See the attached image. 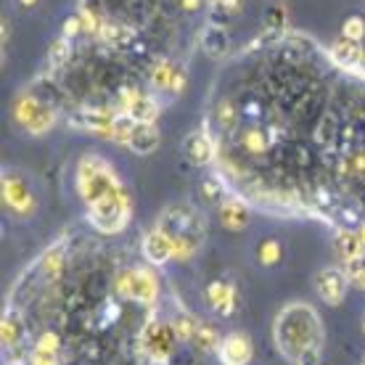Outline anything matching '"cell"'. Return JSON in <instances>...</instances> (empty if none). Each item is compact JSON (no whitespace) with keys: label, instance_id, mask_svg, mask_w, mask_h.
<instances>
[{"label":"cell","instance_id":"obj_1","mask_svg":"<svg viewBox=\"0 0 365 365\" xmlns=\"http://www.w3.org/2000/svg\"><path fill=\"white\" fill-rule=\"evenodd\" d=\"M74 182H77V193L88 210V220L93 228L101 233L125 230L133 215V199L111 162L88 151L77 159Z\"/></svg>","mask_w":365,"mask_h":365},{"label":"cell","instance_id":"obj_2","mask_svg":"<svg viewBox=\"0 0 365 365\" xmlns=\"http://www.w3.org/2000/svg\"><path fill=\"white\" fill-rule=\"evenodd\" d=\"M275 347L292 365H318L326 344V331L318 310L307 302H289L275 315Z\"/></svg>","mask_w":365,"mask_h":365},{"label":"cell","instance_id":"obj_3","mask_svg":"<svg viewBox=\"0 0 365 365\" xmlns=\"http://www.w3.org/2000/svg\"><path fill=\"white\" fill-rule=\"evenodd\" d=\"M0 193H3V204L6 210L19 220H27L37 212V196L32 191L29 180L21 173L6 170L3 180H0Z\"/></svg>","mask_w":365,"mask_h":365},{"label":"cell","instance_id":"obj_4","mask_svg":"<svg viewBox=\"0 0 365 365\" xmlns=\"http://www.w3.org/2000/svg\"><path fill=\"white\" fill-rule=\"evenodd\" d=\"M114 289L122 299H133L138 304H146V307H154L156 299H159V281H156L154 270H148V267L125 270L117 278Z\"/></svg>","mask_w":365,"mask_h":365},{"label":"cell","instance_id":"obj_5","mask_svg":"<svg viewBox=\"0 0 365 365\" xmlns=\"http://www.w3.org/2000/svg\"><path fill=\"white\" fill-rule=\"evenodd\" d=\"M14 119L32 135H46L56 125V109L32 93H24L14 101Z\"/></svg>","mask_w":365,"mask_h":365},{"label":"cell","instance_id":"obj_6","mask_svg":"<svg viewBox=\"0 0 365 365\" xmlns=\"http://www.w3.org/2000/svg\"><path fill=\"white\" fill-rule=\"evenodd\" d=\"M140 349L146 352L154 363L165 365L173 355L175 344H178V336H175L173 326H170V320H159V318H148L146 326L140 329Z\"/></svg>","mask_w":365,"mask_h":365},{"label":"cell","instance_id":"obj_7","mask_svg":"<svg viewBox=\"0 0 365 365\" xmlns=\"http://www.w3.org/2000/svg\"><path fill=\"white\" fill-rule=\"evenodd\" d=\"M156 225L162 230H167L173 238H178V236L204 238V220H201V215L193 210L191 204H170V207L159 215Z\"/></svg>","mask_w":365,"mask_h":365},{"label":"cell","instance_id":"obj_8","mask_svg":"<svg viewBox=\"0 0 365 365\" xmlns=\"http://www.w3.org/2000/svg\"><path fill=\"white\" fill-rule=\"evenodd\" d=\"M117 106L122 114H128L130 119H135L140 125H156V119L162 114V106L156 103L154 96L146 91H138V88H122Z\"/></svg>","mask_w":365,"mask_h":365},{"label":"cell","instance_id":"obj_9","mask_svg":"<svg viewBox=\"0 0 365 365\" xmlns=\"http://www.w3.org/2000/svg\"><path fill=\"white\" fill-rule=\"evenodd\" d=\"M117 119H119V111L114 109H80L72 114L69 125L88 133V135L114 140V125H117Z\"/></svg>","mask_w":365,"mask_h":365},{"label":"cell","instance_id":"obj_10","mask_svg":"<svg viewBox=\"0 0 365 365\" xmlns=\"http://www.w3.org/2000/svg\"><path fill=\"white\" fill-rule=\"evenodd\" d=\"M312 286H315V294H318L320 299L331 304V307H339L344 297H347V289H349V281H347V273L341 270V267H320L315 278H312Z\"/></svg>","mask_w":365,"mask_h":365},{"label":"cell","instance_id":"obj_11","mask_svg":"<svg viewBox=\"0 0 365 365\" xmlns=\"http://www.w3.org/2000/svg\"><path fill=\"white\" fill-rule=\"evenodd\" d=\"M151 85H154L156 91L178 96V93H182L185 85H188V72H185L182 64H178V61L159 58V61L151 66Z\"/></svg>","mask_w":365,"mask_h":365},{"label":"cell","instance_id":"obj_12","mask_svg":"<svg viewBox=\"0 0 365 365\" xmlns=\"http://www.w3.org/2000/svg\"><path fill=\"white\" fill-rule=\"evenodd\" d=\"M204 299H207V307H210L212 312H217V315H222V318H228V315H233V310H236V304H238L236 283L222 281V278L207 283Z\"/></svg>","mask_w":365,"mask_h":365},{"label":"cell","instance_id":"obj_13","mask_svg":"<svg viewBox=\"0 0 365 365\" xmlns=\"http://www.w3.org/2000/svg\"><path fill=\"white\" fill-rule=\"evenodd\" d=\"M222 365H249L252 363V355H255V347H252V339L244 331H233L228 336H222L217 349Z\"/></svg>","mask_w":365,"mask_h":365},{"label":"cell","instance_id":"obj_14","mask_svg":"<svg viewBox=\"0 0 365 365\" xmlns=\"http://www.w3.org/2000/svg\"><path fill=\"white\" fill-rule=\"evenodd\" d=\"M182 154H185V159L196 167L210 165L212 159H215V154H217L215 138H212L207 130H193V133H188L185 140H182Z\"/></svg>","mask_w":365,"mask_h":365},{"label":"cell","instance_id":"obj_15","mask_svg":"<svg viewBox=\"0 0 365 365\" xmlns=\"http://www.w3.org/2000/svg\"><path fill=\"white\" fill-rule=\"evenodd\" d=\"M143 257H146L151 265H167L170 259H175L173 236L167 230L159 228V225H154L143 236Z\"/></svg>","mask_w":365,"mask_h":365},{"label":"cell","instance_id":"obj_16","mask_svg":"<svg viewBox=\"0 0 365 365\" xmlns=\"http://www.w3.org/2000/svg\"><path fill=\"white\" fill-rule=\"evenodd\" d=\"M217 217H220V225H222V228L238 233V230L249 228L252 212H249V207L241 199H225L217 207Z\"/></svg>","mask_w":365,"mask_h":365},{"label":"cell","instance_id":"obj_17","mask_svg":"<svg viewBox=\"0 0 365 365\" xmlns=\"http://www.w3.org/2000/svg\"><path fill=\"white\" fill-rule=\"evenodd\" d=\"M334 252H336V257L347 265V262H352V259H357V257L365 255V241L363 236H360V230H339L336 238H334Z\"/></svg>","mask_w":365,"mask_h":365},{"label":"cell","instance_id":"obj_18","mask_svg":"<svg viewBox=\"0 0 365 365\" xmlns=\"http://www.w3.org/2000/svg\"><path fill=\"white\" fill-rule=\"evenodd\" d=\"M159 143H162L159 128H156V125H140V122H138L135 130H133V135H130V140H128V148L133 154L148 156L159 148Z\"/></svg>","mask_w":365,"mask_h":365},{"label":"cell","instance_id":"obj_19","mask_svg":"<svg viewBox=\"0 0 365 365\" xmlns=\"http://www.w3.org/2000/svg\"><path fill=\"white\" fill-rule=\"evenodd\" d=\"M331 56L334 61L341 66H349V69H357V66H365V48L355 40H347V37H339L336 43L331 46Z\"/></svg>","mask_w":365,"mask_h":365},{"label":"cell","instance_id":"obj_20","mask_svg":"<svg viewBox=\"0 0 365 365\" xmlns=\"http://www.w3.org/2000/svg\"><path fill=\"white\" fill-rule=\"evenodd\" d=\"M201 48L212 58H222L230 51V35L222 24H210L201 35Z\"/></svg>","mask_w":365,"mask_h":365},{"label":"cell","instance_id":"obj_21","mask_svg":"<svg viewBox=\"0 0 365 365\" xmlns=\"http://www.w3.org/2000/svg\"><path fill=\"white\" fill-rule=\"evenodd\" d=\"M58 347L61 341L53 331H46L43 336L37 339L35 349L29 355V365H58Z\"/></svg>","mask_w":365,"mask_h":365},{"label":"cell","instance_id":"obj_22","mask_svg":"<svg viewBox=\"0 0 365 365\" xmlns=\"http://www.w3.org/2000/svg\"><path fill=\"white\" fill-rule=\"evenodd\" d=\"M77 16L83 19L85 32H91V35H101V29L106 27V16H103V11H101L98 0H83Z\"/></svg>","mask_w":365,"mask_h":365},{"label":"cell","instance_id":"obj_23","mask_svg":"<svg viewBox=\"0 0 365 365\" xmlns=\"http://www.w3.org/2000/svg\"><path fill=\"white\" fill-rule=\"evenodd\" d=\"M98 37L111 48H125V46H130V43H133L135 32H133L128 24H114V21H106V27L101 29Z\"/></svg>","mask_w":365,"mask_h":365},{"label":"cell","instance_id":"obj_24","mask_svg":"<svg viewBox=\"0 0 365 365\" xmlns=\"http://www.w3.org/2000/svg\"><path fill=\"white\" fill-rule=\"evenodd\" d=\"M199 196L204 204H222V196H225V185H222V178L217 175H207V178H201L199 182Z\"/></svg>","mask_w":365,"mask_h":365},{"label":"cell","instance_id":"obj_25","mask_svg":"<svg viewBox=\"0 0 365 365\" xmlns=\"http://www.w3.org/2000/svg\"><path fill=\"white\" fill-rule=\"evenodd\" d=\"M283 259V247L278 238H265L257 247V262L262 267H275Z\"/></svg>","mask_w":365,"mask_h":365},{"label":"cell","instance_id":"obj_26","mask_svg":"<svg viewBox=\"0 0 365 365\" xmlns=\"http://www.w3.org/2000/svg\"><path fill=\"white\" fill-rule=\"evenodd\" d=\"M170 326H173L175 336H178V341H193V336H196V326H199V320L191 318L188 312H175L173 320H170Z\"/></svg>","mask_w":365,"mask_h":365},{"label":"cell","instance_id":"obj_27","mask_svg":"<svg viewBox=\"0 0 365 365\" xmlns=\"http://www.w3.org/2000/svg\"><path fill=\"white\" fill-rule=\"evenodd\" d=\"M0 339L6 347H16L21 341V320H19L16 312H6L3 315V323H0Z\"/></svg>","mask_w":365,"mask_h":365},{"label":"cell","instance_id":"obj_28","mask_svg":"<svg viewBox=\"0 0 365 365\" xmlns=\"http://www.w3.org/2000/svg\"><path fill=\"white\" fill-rule=\"evenodd\" d=\"M241 146L247 148V154H252V156H262V154L267 151V146H270V140H267L265 130L252 128V130H247V133L241 135Z\"/></svg>","mask_w":365,"mask_h":365},{"label":"cell","instance_id":"obj_29","mask_svg":"<svg viewBox=\"0 0 365 365\" xmlns=\"http://www.w3.org/2000/svg\"><path fill=\"white\" fill-rule=\"evenodd\" d=\"M220 334L215 329H212L210 323H199L196 326V336H193V344L201 349H220Z\"/></svg>","mask_w":365,"mask_h":365},{"label":"cell","instance_id":"obj_30","mask_svg":"<svg viewBox=\"0 0 365 365\" xmlns=\"http://www.w3.org/2000/svg\"><path fill=\"white\" fill-rule=\"evenodd\" d=\"M61 267H64V252L56 247V249H51L46 257H43V265H40V270H43V275L46 278H58L61 275Z\"/></svg>","mask_w":365,"mask_h":365},{"label":"cell","instance_id":"obj_31","mask_svg":"<svg viewBox=\"0 0 365 365\" xmlns=\"http://www.w3.org/2000/svg\"><path fill=\"white\" fill-rule=\"evenodd\" d=\"M344 273H347L349 286H355V289L365 292V255L352 259V262H347V265H344Z\"/></svg>","mask_w":365,"mask_h":365},{"label":"cell","instance_id":"obj_32","mask_svg":"<svg viewBox=\"0 0 365 365\" xmlns=\"http://www.w3.org/2000/svg\"><path fill=\"white\" fill-rule=\"evenodd\" d=\"M69 58V40L66 37H58L56 43H51V51H48V64L58 69V66H64V61Z\"/></svg>","mask_w":365,"mask_h":365},{"label":"cell","instance_id":"obj_33","mask_svg":"<svg viewBox=\"0 0 365 365\" xmlns=\"http://www.w3.org/2000/svg\"><path fill=\"white\" fill-rule=\"evenodd\" d=\"M217 122L222 130H236L238 125V111L233 109V103L230 101H220L217 106Z\"/></svg>","mask_w":365,"mask_h":365},{"label":"cell","instance_id":"obj_34","mask_svg":"<svg viewBox=\"0 0 365 365\" xmlns=\"http://www.w3.org/2000/svg\"><path fill=\"white\" fill-rule=\"evenodd\" d=\"M341 37H347V40H355V43H363V37H365V19L349 16L347 21L341 24Z\"/></svg>","mask_w":365,"mask_h":365},{"label":"cell","instance_id":"obj_35","mask_svg":"<svg viewBox=\"0 0 365 365\" xmlns=\"http://www.w3.org/2000/svg\"><path fill=\"white\" fill-rule=\"evenodd\" d=\"M286 21H289V14H286V6H283V3L273 6V9L265 14V27H270V29H283Z\"/></svg>","mask_w":365,"mask_h":365},{"label":"cell","instance_id":"obj_36","mask_svg":"<svg viewBox=\"0 0 365 365\" xmlns=\"http://www.w3.org/2000/svg\"><path fill=\"white\" fill-rule=\"evenodd\" d=\"M344 173L352 178H365V151H357L344 162Z\"/></svg>","mask_w":365,"mask_h":365},{"label":"cell","instance_id":"obj_37","mask_svg":"<svg viewBox=\"0 0 365 365\" xmlns=\"http://www.w3.org/2000/svg\"><path fill=\"white\" fill-rule=\"evenodd\" d=\"M212 6H215L222 16H236V14H241V9H244V0H217V3H212Z\"/></svg>","mask_w":365,"mask_h":365},{"label":"cell","instance_id":"obj_38","mask_svg":"<svg viewBox=\"0 0 365 365\" xmlns=\"http://www.w3.org/2000/svg\"><path fill=\"white\" fill-rule=\"evenodd\" d=\"M80 32H85V27H83V19L77 16V14H74V16H69L64 21V29H61V37H66V40H72V37H77L80 35Z\"/></svg>","mask_w":365,"mask_h":365},{"label":"cell","instance_id":"obj_39","mask_svg":"<svg viewBox=\"0 0 365 365\" xmlns=\"http://www.w3.org/2000/svg\"><path fill=\"white\" fill-rule=\"evenodd\" d=\"M204 3H207V0H175V6H178L180 11H185V14H193V11H199Z\"/></svg>","mask_w":365,"mask_h":365},{"label":"cell","instance_id":"obj_40","mask_svg":"<svg viewBox=\"0 0 365 365\" xmlns=\"http://www.w3.org/2000/svg\"><path fill=\"white\" fill-rule=\"evenodd\" d=\"M19 3H21V6H27V9H29V6H35L37 0H19Z\"/></svg>","mask_w":365,"mask_h":365},{"label":"cell","instance_id":"obj_41","mask_svg":"<svg viewBox=\"0 0 365 365\" xmlns=\"http://www.w3.org/2000/svg\"><path fill=\"white\" fill-rule=\"evenodd\" d=\"M360 236H363V241H365V222L360 225Z\"/></svg>","mask_w":365,"mask_h":365},{"label":"cell","instance_id":"obj_42","mask_svg":"<svg viewBox=\"0 0 365 365\" xmlns=\"http://www.w3.org/2000/svg\"><path fill=\"white\" fill-rule=\"evenodd\" d=\"M363 336H365V312H363Z\"/></svg>","mask_w":365,"mask_h":365},{"label":"cell","instance_id":"obj_43","mask_svg":"<svg viewBox=\"0 0 365 365\" xmlns=\"http://www.w3.org/2000/svg\"><path fill=\"white\" fill-rule=\"evenodd\" d=\"M363 365H365V355H363Z\"/></svg>","mask_w":365,"mask_h":365}]
</instances>
